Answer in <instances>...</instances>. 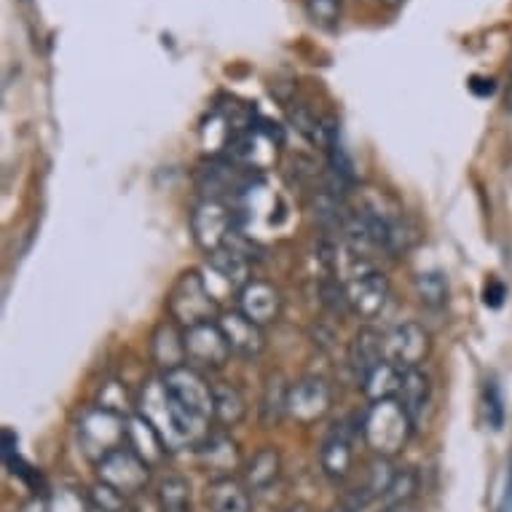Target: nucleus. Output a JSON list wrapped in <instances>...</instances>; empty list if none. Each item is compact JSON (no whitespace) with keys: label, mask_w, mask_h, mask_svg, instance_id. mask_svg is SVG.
Returning a JSON list of instances; mask_svg holds the SVG:
<instances>
[{"label":"nucleus","mask_w":512,"mask_h":512,"mask_svg":"<svg viewBox=\"0 0 512 512\" xmlns=\"http://www.w3.org/2000/svg\"><path fill=\"white\" fill-rule=\"evenodd\" d=\"M429 352H432L429 330L421 322H413V319L397 322L395 328L384 336V354L400 370L421 368L427 362Z\"/></svg>","instance_id":"1a4fd4ad"},{"label":"nucleus","mask_w":512,"mask_h":512,"mask_svg":"<svg viewBox=\"0 0 512 512\" xmlns=\"http://www.w3.org/2000/svg\"><path fill=\"white\" fill-rule=\"evenodd\" d=\"M330 408H333V389L325 378L303 376L290 387L287 416L298 424H314L325 419Z\"/></svg>","instance_id":"9b49d317"},{"label":"nucleus","mask_w":512,"mask_h":512,"mask_svg":"<svg viewBox=\"0 0 512 512\" xmlns=\"http://www.w3.org/2000/svg\"><path fill=\"white\" fill-rule=\"evenodd\" d=\"M126 445H129V448H132V451H135L145 464H151V467H159L169 454L167 443L161 440L159 432H156V429H153L151 424L140 416V413H132V416H129Z\"/></svg>","instance_id":"a211bd4d"},{"label":"nucleus","mask_w":512,"mask_h":512,"mask_svg":"<svg viewBox=\"0 0 512 512\" xmlns=\"http://www.w3.org/2000/svg\"><path fill=\"white\" fill-rule=\"evenodd\" d=\"M151 357H153V362H156V365L164 370V373L188 365V360H185L183 328H180L177 322H172V319H169V322H161L159 328L153 330Z\"/></svg>","instance_id":"f3484780"},{"label":"nucleus","mask_w":512,"mask_h":512,"mask_svg":"<svg viewBox=\"0 0 512 512\" xmlns=\"http://www.w3.org/2000/svg\"><path fill=\"white\" fill-rule=\"evenodd\" d=\"M344 290L349 309L360 319H376L381 311L387 309L389 295H392L389 279L376 269H362L352 274L346 279Z\"/></svg>","instance_id":"9d476101"},{"label":"nucleus","mask_w":512,"mask_h":512,"mask_svg":"<svg viewBox=\"0 0 512 512\" xmlns=\"http://www.w3.org/2000/svg\"><path fill=\"white\" fill-rule=\"evenodd\" d=\"M381 512H397V510H389V507H387V510H381Z\"/></svg>","instance_id":"c9c22d12"},{"label":"nucleus","mask_w":512,"mask_h":512,"mask_svg":"<svg viewBox=\"0 0 512 512\" xmlns=\"http://www.w3.org/2000/svg\"><path fill=\"white\" fill-rule=\"evenodd\" d=\"M362 507H365V504H362V499L352 491V494L346 496L344 502H338L336 507H333V510H330V512H360Z\"/></svg>","instance_id":"473e14b6"},{"label":"nucleus","mask_w":512,"mask_h":512,"mask_svg":"<svg viewBox=\"0 0 512 512\" xmlns=\"http://www.w3.org/2000/svg\"><path fill=\"white\" fill-rule=\"evenodd\" d=\"M100 408H108V411H116L121 416L129 413V400H126V389L124 384H118V381H108L105 387L100 389Z\"/></svg>","instance_id":"c756f323"},{"label":"nucleus","mask_w":512,"mask_h":512,"mask_svg":"<svg viewBox=\"0 0 512 512\" xmlns=\"http://www.w3.org/2000/svg\"><path fill=\"white\" fill-rule=\"evenodd\" d=\"M384 360H387V354H384V336L376 333V330L362 328L354 336L352 346H349V368L354 370L357 381H362L370 370L376 368L378 362Z\"/></svg>","instance_id":"4be33fe9"},{"label":"nucleus","mask_w":512,"mask_h":512,"mask_svg":"<svg viewBox=\"0 0 512 512\" xmlns=\"http://www.w3.org/2000/svg\"><path fill=\"white\" fill-rule=\"evenodd\" d=\"M413 419L403 408L400 400H378L370 403L368 411L362 413L360 432L365 443L376 451L381 459H389L403 451L413 435Z\"/></svg>","instance_id":"f03ea898"},{"label":"nucleus","mask_w":512,"mask_h":512,"mask_svg":"<svg viewBox=\"0 0 512 512\" xmlns=\"http://www.w3.org/2000/svg\"><path fill=\"white\" fill-rule=\"evenodd\" d=\"M17 454V435L11 429H3V462H9Z\"/></svg>","instance_id":"2f4dec72"},{"label":"nucleus","mask_w":512,"mask_h":512,"mask_svg":"<svg viewBox=\"0 0 512 512\" xmlns=\"http://www.w3.org/2000/svg\"><path fill=\"white\" fill-rule=\"evenodd\" d=\"M164 387H167L169 397L175 400L180 408H183L188 416L210 424L212 413H215V392H212V384H207L202 370L191 368V365H183V368L169 370L161 376Z\"/></svg>","instance_id":"39448f33"},{"label":"nucleus","mask_w":512,"mask_h":512,"mask_svg":"<svg viewBox=\"0 0 512 512\" xmlns=\"http://www.w3.org/2000/svg\"><path fill=\"white\" fill-rule=\"evenodd\" d=\"M137 413L151 424L167 443L169 454L180 448H199L212 435L210 424L188 416L180 405L169 397L164 381H148L137 397Z\"/></svg>","instance_id":"f257e3e1"},{"label":"nucleus","mask_w":512,"mask_h":512,"mask_svg":"<svg viewBox=\"0 0 512 512\" xmlns=\"http://www.w3.org/2000/svg\"><path fill=\"white\" fill-rule=\"evenodd\" d=\"M400 381H403V370L397 368V365H392L389 360L378 362L376 368L370 370L368 376L360 381L362 395L368 397L370 403H378V400H397V395H400Z\"/></svg>","instance_id":"5701e85b"},{"label":"nucleus","mask_w":512,"mask_h":512,"mask_svg":"<svg viewBox=\"0 0 512 512\" xmlns=\"http://www.w3.org/2000/svg\"><path fill=\"white\" fill-rule=\"evenodd\" d=\"M285 512H314L309 504H293V507H287Z\"/></svg>","instance_id":"f704fd0d"},{"label":"nucleus","mask_w":512,"mask_h":512,"mask_svg":"<svg viewBox=\"0 0 512 512\" xmlns=\"http://www.w3.org/2000/svg\"><path fill=\"white\" fill-rule=\"evenodd\" d=\"M239 311H242L244 317L252 319L255 325H261V328H269L279 319L282 314V293H279V287H274L266 279H250L247 285L239 290Z\"/></svg>","instance_id":"ddd939ff"},{"label":"nucleus","mask_w":512,"mask_h":512,"mask_svg":"<svg viewBox=\"0 0 512 512\" xmlns=\"http://www.w3.org/2000/svg\"><path fill=\"white\" fill-rule=\"evenodd\" d=\"M279 475H282V454L274 445H263L261 451H255L250 462L244 464L242 480L252 494H261L277 483Z\"/></svg>","instance_id":"6ab92c4d"},{"label":"nucleus","mask_w":512,"mask_h":512,"mask_svg":"<svg viewBox=\"0 0 512 512\" xmlns=\"http://www.w3.org/2000/svg\"><path fill=\"white\" fill-rule=\"evenodd\" d=\"M161 512H194L191 483L183 475H164L156 486Z\"/></svg>","instance_id":"a878e982"},{"label":"nucleus","mask_w":512,"mask_h":512,"mask_svg":"<svg viewBox=\"0 0 512 512\" xmlns=\"http://www.w3.org/2000/svg\"><path fill=\"white\" fill-rule=\"evenodd\" d=\"M196 454H199V464H202L204 470L212 472V478H228L239 467V445L228 435H223V432H212L196 448Z\"/></svg>","instance_id":"dca6fc26"},{"label":"nucleus","mask_w":512,"mask_h":512,"mask_svg":"<svg viewBox=\"0 0 512 512\" xmlns=\"http://www.w3.org/2000/svg\"><path fill=\"white\" fill-rule=\"evenodd\" d=\"M303 9H306V17L311 19V25L322 27V30H336L341 25L344 3L341 0H306Z\"/></svg>","instance_id":"cd10ccee"},{"label":"nucleus","mask_w":512,"mask_h":512,"mask_svg":"<svg viewBox=\"0 0 512 512\" xmlns=\"http://www.w3.org/2000/svg\"><path fill=\"white\" fill-rule=\"evenodd\" d=\"M191 231L207 255L226 247L236 234V212L220 199H202L191 212Z\"/></svg>","instance_id":"0eeeda50"},{"label":"nucleus","mask_w":512,"mask_h":512,"mask_svg":"<svg viewBox=\"0 0 512 512\" xmlns=\"http://www.w3.org/2000/svg\"><path fill=\"white\" fill-rule=\"evenodd\" d=\"M416 298L427 309H443L448 303V279L440 271H424L416 277Z\"/></svg>","instance_id":"bb28decb"},{"label":"nucleus","mask_w":512,"mask_h":512,"mask_svg":"<svg viewBox=\"0 0 512 512\" xmlns=\"http://www.w3.org/2000/svg\"><path fill=\"white\" fill-rule=\"evenodd\" d=\"M416 488H419V475H416V472L413 470L395 472V478H392L387 494H384V502H387L389 510H395V507L405 504L408 499H413Z\"/></svg>","instance_id":"c85d7f7f"},{"label":"nucleus","mask_w":512,"mask_h":512,"mask_svg":"<svg viewBox=\"0 0 512 512\" xmlns=\"http://www.w3.org/2000/svg\"><path fill=\"white\" fill-rule=\"evenodd\" d=\"M212 392H215V413H212L215 424L223 429L242 424L247 416V400L242 392L231 384H212Z\"/></svg>","instance_id":"b1692460"},{"label":"nucleus","mask_w":512,"mask_h":512,"mask_svg":"<svg viewBox=\"0 0 512 512\" xmlns=\"http://www.w3.org/2000/svg\"><path fill=\"white\" fill-rule=\"evenodd\" d=\"M397 400L403 403L413 424H419L421 416L427 413L429 403H432V381L421 368L403 370V381H400V395Z\"/></svg>","instance_id":"412c9836"},{"label":"nucleus","mask_w":512,"mask_h":512,"mask_svg":"<svg viewBox=\"0 0 512 512\" xmlns=\"http://www.w3.org/2000/svg\"><path fill=\"white\" fill-rule=\"evenodd\" d=\"M250 266V247H247V242H244V236L239 231H236L234 239L226 247H220V250H215L210 255V271L215 277L223 279L231 290H242L250 282Z\"/></svg>","instance_id":"4468645a"},{"label":"nucleus","mask_w":512,"mask_h":512,"mask_svg":"<svg viewBox=\"0 0 512 512\" xmlns=\"http://www.w3.org/2000/svg\"><path fill=\"white\" fill-rule=\"evenodd\" d=\"M486 419L491 429H502V419H504L502 397H499V389H496L494 381H488V387H486Z\"/></svg>","instance_id":"7c9ffc66"},{"label":"nucleus","mask_w":512,"mask_h":512,"mask_svg":"<svg viewBox=\"0 0 512 512\" xmlns=\"http://www.w3.org/2000/svg\"><path fill=\"white\" fill-rule=\"evenodd\" d=\"M167 309L172 322H177L183 330L202 325V322H215V317L220 314V306L207 279L194 269L183 271L175 279V285L167 295Z\"/></svg>","instance_id":"7ed1b4c3"},{"label":"nucleus","mask_w":512,"mask_h":512,"mask_svg":"<svg viewBox=\"0 0 512 512\" xmlns=\"http://www.w3.org/2000/svg\"><path fill=\"white\" fill-rule=\"evenodd\" d=\"M94 467H97V478H100L102 486H108L118 496H132L137 491H143L148 486V480H151L153 470L151 464H145L129 445L108 454Z\"/></svg>","instance_id":"423d86ee"},{"label":"nucleus","mask_w":512,"mask_h":512,"mask_svg":"<svg viewBox=\"0 0 512 512\" xmlns=\"http://www.w3.org/2000/svg\"><path fill=\"white\" fill-rule=\"evenodd\" d=\"M504 102H507V110H512V62H510V78H507V97H504Z\"/></svg>","instance_id":"72a5a7b5"},{"label":"nucleus","mask_w":512,"mask_h":512,"mask_svg":"<svg viewBox=\"0 0 512 512\" xmlns=\"http://www.w3.org/2000/svg\"><path fill=\"white\" fill-rule=\"evenodd\" d=\"M354 437H357V427H352V421L344 419L328 429V435L319 445V467L336 483L344 480L352 470Z\"/></svg>","instance_id":"f8f14e48"},{"label":"nucleus","mask_w":512,"mask_h":512,"mask_svg":"<svg viewBox=\"0 0 512 512\" xmlns=\"http://www.w3.org/2000/svg\"><path fill=\"white\" fill-rule=\"evenodd\" d=\"M126 429H129V416L92 405L78 419V445H81L86 459L97 464L118 448H124Z\"/></svg>","instance_id":"20e7f679"},{"label":"nucleus","mask_w":512,"mask_h":512,"mask_svg":"<svg viewBox=\"0 0 512 512\" xmlns=\"http://www.w3.org/2000/svg\"><path fill=\"white\" fill-rule=\"evenodd\" d=\"M287 397H290V387L282 373H274L266 381L261 395V405H258V416H261L263 427H277L282 416H287Z\"/></svg>","instance_id":"393cba45"},{"label":"nucleus","mask_w":512,"mask_h":512,"mask_svg":"<svg viewBox=\"0 0 512 512\" xmlns=\"http://www.w3.org/2000/svg\"><path fill=\"white\" fill-rule=\"evenodd\" d=\"M218 325L226 333V341L231 346V352L242 360H255L261 357L263 349H266V333H263L261 325H255L252 319H247L242 311H226L220 314Z\"/></svg>","instance_id":"2eb2a0df"},{"label":"nucleus","mask_w":512,"mask_h":512,"mask_svg":"<svg viewBox=\"0 0 512 512\" xmlns=\"http://www.w3.org/2000/svg\"><path fill=\"white\" fill-rule=\"evenodd\" d=\"M185 338V360L196 370H220L231 360V346L226 341V333L215 322H202L194 328L183 330Z\"/></svg>","instance_id":"6e6552de"},{"label":"nucleus","mask_w":512,"mask_h":512,"mask_svg":"<svg viewBox=\"0 0 512 512\" xmlns=\"http://www.w3.org/2000/svg\"><path fill=\"white\" fill-rule=\"evenodd\" d=\"M207 507L210 512H252L250 488L234 475L212 478L207 486Z\"/></svg>","instance_id":"aec40b11"}]
</instances>
